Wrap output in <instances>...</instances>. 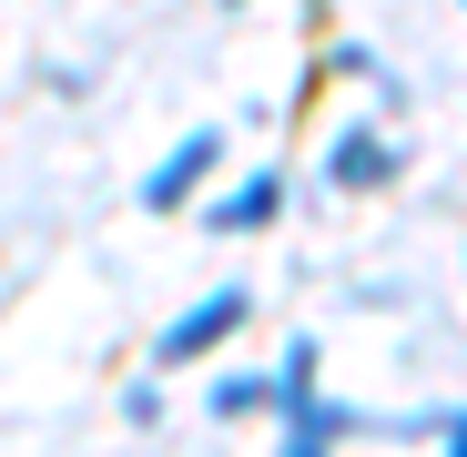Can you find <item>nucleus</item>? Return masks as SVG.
<instances>
[{
    "mask_svg": "<svg viewBox=\"0 0 467 457\" xmlns=\"http://www.w3.org/2000/svg\"><path fill=\"white\" fill-rule=\"evenodd\" d=\"M234 326H244V295H203L193 316H173V326H163V356L183 366V356H203V346H223Z\"/></svg>",
    "mask_w": 467,
    "mask_h": 457,
    "instance_id": "f257e3e1",
    "label": "nucleus"
},
{
    "mask_svg": "<svg viewBox=\"0 0 467 457\" xmlns=\"http://www.w3.org/2000/svg\"><path fill=\"white\" fill-rule=\"evenodd\" d=\"M213 152H223L213 132H193L183 152H163V163H152V173H142V203H152V213H163V203H183V193H193V183L213 173Z\"/></svg>",
    "mask_w": 467,
    "mask_h": 457,
    "instance_id": "f03ea898",
    "label": "nucleus"
},
{
    "mask_svg": "<svg viewBox=\"0 0 467 457\" xmlns=\"http://www.w3.org/2000/svg\"><path fill=\"white\" fill-rule=\"evenodd\" d=\"M285 213V183L275 173H254V183H234L223 203H213V223H223V234H254V223H275Z\"/></svg>",
    "mask_w": 467,
    "mask_h": 457,
    "instance_id": "7ed1b4c3",
    "label": "nucleus"
},
{
    "mask_svg": "<svg viewBox=\"0 0 467 457\" xmlns=\"http://www.w3.org/2000/svg\"><path fill=\"white\" fill-rule=\"evenodd\" d=\"M386 173H397L386 142H336V183H386Z\"/></svg>",
    "mask_w": 467,
    "mask_h": 457,
    "instance_id": "20e7f679",
    "label": "nucleus"
},
{
    "mask_svg": "<svg viewBox=\"0 0 467 457\" xmlns=\"http://www.w3.org/2000/svg\"><path fill=\"white\" fill-rule=\"evenodd\" d=\"M285 457H326V437H285Z\"/></svg>",
    "mask_w": 467,
    "mask_h": 457,
    "instance_id": "39448f33",
    "label": "nucleus"
}]
</instances>
